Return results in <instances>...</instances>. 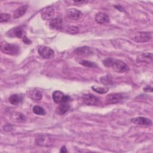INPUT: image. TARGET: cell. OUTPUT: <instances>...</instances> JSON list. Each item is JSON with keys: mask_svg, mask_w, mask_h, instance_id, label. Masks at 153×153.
Returning <instances> with one entry per match:
<instances>
[{"mask_svg": "<svg viewBox=\"0 0 153 153\" xmlns=\"http://www.w3.org/2000/svg\"><path fill=\"white\" fill-rule=\"evenodd\" d=\"M74 53L79 56H88L91 55L93 53L92 50L88 47H78L76 48L74 50Z\"/></svg>", "mask_w": 153, "mask_h": 153, "instance_id": "7c38bea8", "label": "cell"}, {"mask_svg": "<svg viewBox=\"0 0 153 153\" xmlns=\"http://www.w3.org/2000/svg\"><path fill=\"white\" fill-rule=\"evenodd\" d=\"M11 119L13 121L16 122H25L26 118L23 114L20 112H15L13 114V115H12Z\"/></svg>", "mask_w": 153, "mask_h": 153, "instance_id": "d6986e66", "label": "cell"}, {"mask_svg": "<svg viewBox=\"0 0 153 153\" xmlns=\"http://www.w3.org/2000/svg\"><path fill=\"white\" fill-rule=\"evenodd\" d=\"M38 52L39 54L44 59H50L53 58L54 56V50L47 46L40 45L38 48Z\"/></svg>", "mask_w": 153, "mask_h": 153, "instance_id": "3957f363", "label": "cell"}, {"mask_svg": "<svg viewBox=\"0 0 153 153\" xmlns=\"http://www.w3.org/2000/svg\"><path fill=\"white\" fill-rule=\"evenodd\" d=\"M27 9V7L26 5H23L19 7L17 10H15V11L13 13L14 18L18 19L23 16L26 12Z\"/></svg>", "mask_w": 153, "mask_h": 153, "instance_id": "ac0fdd59", "label": "cell"}, {"mask_svg": "<svg viewBox=\"0 0 153 153\" xmlns=\"http://www.w3.org/2000/svg\"><path fill=\"white\" fill-rule=\"evenodd\" d=\"M52 97L56 103H66L70 100V97L68 95L64 94L63 93L59 90L54 91L52 94Z\"/></svg>", "mask_w": 153, "mask_h": 153, "instance_id": "5b68a950", "label": "cell"}, {"mask_svg": "<svg viewBox=\"0 0 153 153\" xmlns=\"http://www.w3.org/2000/svg\"><path fill=\"white\" fill-rule=\"evenodd\" d=\"M78 28L77 27L72 26L69 28V32L71 33H75L78 32Z\"/></svg>", "mask_w": 153, "mask_h": 153, "instance_id": "d4e9b609", "label": "cell"}, {"mask_svg": "<svg viewBox=\"0 0 153 153\" xmlns=\"http://www.w3.org/2000/svg\"><path fill=\"white\" fill-rule=\"evenodd\" d=\"M92 89L98 93H100V94H103V93H105L106 92H108V88H103V87H92Z\"/></svg>", "mask_w": 153, "mask_h": 153, "instance_id": "603a6c76", "label": "cell"}, {"mask_svg": "<svg viewBox=\"0 0 153 153\" xmlns=\"http://www.w3.org/2000/svg\"><path fill=\"white\" fill-rule=\"evenodd\" d=\"M63 20L61 18L53 19L49 24L50 28L55 30H60L63 27Z\"/></svg>", "mask_w": 153, "mask_h": 153, "instance_id": "8fae6325", "label": "cell"}, {"mask_svg": "<svg viewBox=\"0 0 153 153\" xmlns=\"http://www.w3.org/2000/svg\"><path fill=\"white\" fill-rule=\"evenodd\" d=\"M143 90L145 91H149V92H152V88L151 86L150 85H148L146 87H145L144 88H143Z\"/></svg>", "mask_w": 153, "mask_h": 153, "instance_id": "4316f807", "label": "cell"}, {"mask_svg": "<svg viewBox=\"0 0 153 153\" xmlns=\"http://www.w3.org/2000/svg\"><path fill=\"white\" fill-rule=\"evenodd\" d=\"M131 122L137 125H141V126H151L152 125V121L149 118L143 117H138L131 118Z\"/></svg>", "mask_w": 153, "mask_h": 153, "instance_id": "30bf717a", "label": "cell"}, {"mask_svg": "<svg viewBox=\"0 0 153 153\" xmlns=\"http://www.w3.org/2000/svg\"><path fill=\"white\" fill-rule=\"evenodd\" d=\"M70 108V106L68 102L66 103H60V105L58 106V107L56 108V113L59 115H63L66 112L68 111V110Z\"/></svg>", "mask_w": 153, "mask_h": 153, "instance_id": "e0dca14e", "label": "cell"}, {"mask_svg": "<svg viewBox=\"0 0 153 153\" xmlns=\"http://www.w3.org/2000/svg\"><path fill=\"white\" fill-rule=\"evenodd\" d=\"M22 39H23V41L25 43H26V44H31L30 40L29 39H28L26 36H25Z\"/></svg>", "mask_w": 153, "mask_h": 153, "instance_id": "484cf974", "label": "cell"}, {"mask_svg": "<svg viewBox=\"0 0 153 153\" xmlns=\"http://www.w3.org/2000/svg\"><path fill=\"white\" fill-rule=\"evenodd\" d=\"M152 33L148 32H140L136 33L132 37V39L137 42H145L151 40Z\"/></svg>", "mask_w": 153, "mask_h": 153, "instance_id": "277c9868", "label": "cell"}, {"mask_svg": "<svg viewBox=\"0 0 153 153\" xmlns=\"http://www.w3.org/2000/svg\"><path fill=\"white\" fill-rule=\"evenodd\" d=\"M142 59L143 60L146 62H152V54L151 53H146L142 54Z\"/></svg>", "mask_w": 153, "mask_h": 153, "instance_id": "44dd1931", "label": "cell"}, {"mask_svg": "<svg viewBox=\"0 0 153 153\" xmlns=\"http://www.w3.org/2000/svg\"><path fill=\"white\" fill-rule=\"evenodd\" d=\"M23 96L20 94H12L8 98V100L10 103L13 105H17L23 101Z\"/></svg>", "mask_w": 153, "mask_h": 153, "instance_id": "2e32d148", "label": "cell"}, {"mask_svg": "<svg viewBox=\"0 0 153 153\" xmlns=\"http://www.w3.org/2000/svg\"><path fill=\"white\" fill-rule=\"evenodd\" d=\"M124 97V96L122 93H113L106 96V102L109 104H115L123 100Z\"/></svg>", "mask_w": 153, "mask_h": 153, "instance_id": "8992f818", "label": "cell"}, {"mask_svg": "<svg viewBox=\"0 0 153 153\" xmlns=\"http://www.w3.org/2000/svg\"><path fill=\"white\" fill-rule=\"evenodd\" d=\"M7 35L10 37H17L19 38H23L25 36L23 28L22 26H17L11 29L7 32Z\"/></svg>", "mask_w": 153, "mask_h": 153, "instance_id": "52a82bcc", "label": "cell"}, {"mask_svg": "<svg viewBox=\"0 0 153 153\" xmlns=\"http://www.w3.org/2000/svg\"><path fill=\"white\" fill-rule=\"evenodd\" d=\"M95 20L100 24L108 23L109 21V16L103 13H98L95 16Z\"/></svg>", "mask_w": 153, "mask_h": 153, "instance_id": "5bb4252c", "label": "cell"}, {"mask_svg": "<svg viewBox=\"0 0 153 153\" xmlns=\"http://www.w3.org/2000/svg\"><path fill=\"white\" fill-rule=\"evenodd\" d=\"M1 50L4 53L11 56H16L20 53V47L18 45L5 41L1 42Z\"/></svg>", "mask_w": 153, "mask_h": 153, "instance_id": "7a4b0ae2", "label": "cell"}, {"mask_svg": "<svg viewBox=\"0 0 153 153\" xmlns=\"http://www.w3.org/2000/svg\"><path fill=\"white\" fill-rule=\"evenodd\" d=\"M81 65L88 67V68H96L97 67V65L94 62L88 61V60H82L79 63Z\"/></svg>", "mask_w": 153, "mask_h": 153, "instance_id": "7402d4cb", "label": "cell"}, {"mask_svg": "<svg viewBox=\"0 0 153 153\" xmlns=\"http://www.w3.org/2000/svg\"><path fill=\"white\" fill-rule=\"evenodd\" d=\"M28 96L33 100L39 101L42 99V95L38 90L33 88L28 91Z\"/></svg>", "mask_w": 153, "mask_h": 153, "instance_id": "4fadbf2b", "label": "cell"}, {"mask_svg": "<svg viewBox=\"0 0 153 153\" xmlns=\"http://www.w3.org/2000/svg\"><path fill=\"white\" fill-rule=\"evenodd\" d=\"M32 111L33 112V113H35L36 115H44L46 114V112L45 111V109L42 108L40 106H38L36 105L35 106H33Z\"/></svg>", "mask_w": 153, "mask_h": 153, "instance_id": "ffe728a7", "label": "cell"}, {"mask_svg": "<svg viewBox=\"0 0 153 153\" xmlns=\"http://www.w3.org/2000/svg\"><path fill=\"white\" fill-rule=\"evenodd\" d=\"M81 14V11L75 8H71L67 10V16L69 19L72 20H78Z\"/></svg>", "mask_w": 153, "mask_h": 153, "instance_id": "9a60e30c", "label": "cell"}, {"mask_svg": "<svg viewBox=\"0 0 153 153\" xmlns=\"http://www.w3.org/2000/svg\"><path fill=\"white\" fill-rule=\"evenodd\" d=\"M103 64L108 68H111L117 73L121 74L129 71L128 65L121 60L108 57L103 60Z\"/></svg>", "mask_w": 153, "mask_h": 153, "instance_id": "6da1fadb", "label": "cell"}, {"mask_svg": "<svg viewBox=\"0 0 153 153\" xmlns=\"http://www.w3.org/2000/svg\"><path fill=\"white\" fill-rule=\"evenodd\" d=\"M41 17L43 20L53 19L54 16V10L52 6H48L43 8L41 11Z\"/></svg>", "mask_w": 153, "mask_h": 153, "instance_id": "ba28073f", "label": "cell"}, {"mask_svg": "<svg viewBox=\"0 0 153 153\" xmlns=\"http://www.w3.org/2000/svg\"><path fill=\"white\" fill-rule=\"evenodd\" d=\"M84 103L88 105H96L98 103L99 99L98 97L94 96L91 94H85L82 97Z\"/></svg>", "mask_w": 153, "mask_h": 153, "instance_id": "9c48e42d", "label": "cell"}, {"mask_svg": "<svg viewBox=\"0 0 153 153\" xmlns=\"http://www.w3.org/2000/svg\"><path fill=\"white\" fill-rule=\"evenodd\" d=\"M10 19V15L8 13H1L0 15V22H7Z\"/></svg>", "mask_w": 153, "mask_h": 153, "instance_id": "cb8c5ba5", "label": "cell"}, {"mask_svg": "<svg viewBox=\"0 0 153 153\" xmlns=\"http://www.w3.org/2000/svg\"><path fill=\"white\" fill-rule=\"evenodd\" d=\"M68 152V150L66 149V147L65 146H62L60 150V152Z\"/></svg>", "mask_w": 153, "mask_h": 153, "instance_id": "83f0119b", "label": "cell"}]
</instances>
